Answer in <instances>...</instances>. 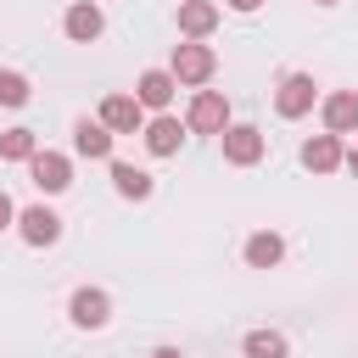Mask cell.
I'll return each mask as SVG.
<instances>
[{
	"mask_svg": "<svg viewBox=\"0 0 358 358\" xmlns=\"http://www.w3.org/2000/svg\"><path fill=\"white\" fill-rule=\"evenodd\" d=\"M67 313H73V324H78V330H101V324L112 319V296H106V291H95V285H84V291H73Z\"/></svg>",
	"mask_w": 358,
	"mask_h": 358,
	"instance_id": "cell-5",
	"label": "cell"
},
{
	"mask_svg": "<svg viewBox=\"0 0 358 358\" xmlns=\"http://www.w3.org/2000/svg\"><path fill=\"white\" fill-rule=\"evenodd\" d=\"M229 6H235V11H257L263 0H229Z\"/></svg>",
	"mask_w": 358,
	"mask_h": 358,
	"instance_id": "cell-23",
	"label": "cell"
},
{
	"mask_svg": "<svg viewBox=\"0 0 358 358\" xmlns=\"http://www.w3.org/2000/svg\"><path fill=\"white\" fill-rule=\"evenodd\" d=\"M34 151H39L34 129H6V134H0V162H28Z\"/></svg>",
	"mask_w": 358,
	"mask_h": 358,
	"instance_id": "cell-18",
	"label": "cell"
},
{
	"mask_svg": "<svg viewBox=\"0 0 358 358\" xmlns=\"http://www.w3.org/2000/svg\"><path fill=\"white\" fill-rule=\"evenodd\" d=\"M151 358H185V352H179V347H157Z\"/></svg>",
	"mask_w": 358,
	"mask_h": 358,
	"instance_id": "cell-22",
	"label": "cell"
},
{
	"mask_svg": "<svg viewBox=\"0 0 358 358\" xmlns=\"http://www.w3.org/2000/svg\"><path fill=\"white\" fill-rule=\"evenodd\" d=\"M213 28H218V6H213V0H185V6H179V34L207 39Z\"/></svg>",
	"mask_w": 358,
	"mask_h": 358,
	"instance_id": "cell-15",
	"label": "cell"
},
{
	"mask_svg": "<svg viewBox=\"0 0 358 358\" xmlns=\"http://www.w3.org/2000/svg\"><path fill=\"white\" fill-rule=\"evenodd\" d=\"M246 358H285V336L280 330H252L246 336Z\"/></svg>",
	"mask_w": 358,
	"mask_h": 358,
	"instance_id": "cell-19",
	"label": "cell"
},
{
	"mask_svg": "<svg viewBox=\"0 0 358 358\" xmlns=\"http://www.w3.org/2000/svg\"><path fill=\"white\" fill-rule=\"evenodd\" d=\"M324 134H352L358 129V90H336V95H324Z\"/></svg>",
	"mask_w": 358,
	"mask_h": 358,
	"instance_id": "cell-10",
	"label": "cell"
},
{
	"mask_svg": "<svg viewBox=\"0 0 358 358\" xmlns=\"http://www.w3.org/2000/svg\"><path fill=\"white\" fill-rule=\"evenodd\" d=\"M341 162H347L341 134H313V140L302 145V168H313V173H336Z\"/></svg>",
	"mask_w": 358,
	"mask_h": 358,
	"instance_id": "cell-11",
	"label": "cell"
},
{
	"mask_svg": "<svg viewBox=\"0 0 358 358\" xmlns=\"http://www.w3.org/2000/svg\"><path fill=\"white\" fill-rule=\"evenodd\" d=\"M73 151H78V157H95V162L112 157V129H106L101 117H95V123L78 117V129H73Z\"/></svg>",
	"mask_w": 358,
	"mask_h": 358,
	"instance_id": "cell-14",
	"label": "cell"
},
{
	"mask_svg": "<svg viewBox=\"0 0 358 358\" xmlns=\"http://www.w3.org/2000/svg\"><path fill=\"white\" fill-rule=\"evenodd\" d=\"M22 101H28V78L0 67V106H22Z\"/></svg>",
	"mask_w": 358,
	"mask_h": 358,
	"instance_id": "cell-20",
	"label": "cell"
},
{
	"mask_svg": "<svg viewBox=\"0 0 358 358\" xmlns=\"http://www.w3.org/2000/svg\"><path fill=\"white\" fill-rule=\"evenodd\" d=\"M28 173H34V185H39L45 196H62V190L73 185V162H67L62 151H34V157H28Z\"/></svg>",
	"mask_w": 358,
	"mask_h": 358,
	"instance_id": "cell-3",
	"label": "cell"
},
{
	"mask_svg": "<svg viewBox=\"0 0 358 358\" xmlns=\"http://www.w3.org/2000/svg\"><path fill=\"white\" fill-rule=\"evenodd\" d=\"M179 140H185V123H179V117H168V112H162V117H151V123H145V151H151V157H173V151H179Z\"/></svg>",
	"mask_w": 358,
	"mask_h": 358,
	"instance_id": "cell-13",
	"label": "cell"
},
{
	"mask_svg": "<svg viewBox=\"0 0 358 358\" xmlns=\"http://www.w3.org/2000/svg\"><path fill=\"white\" fill-rule=\"evenodd\" d=\"M62 28H67V39H73V45H90V39H101L106 17H101V6H95V0H78V6H67Z\"/></svg>",
	"mask_w": 358,
	"mask_h": 358,
	"instance_id": "cell-9",
	"label": "cell"
},
{
	"mask_svg": "<svg viewBox=\"0 0 358 358\" xmlns=\"http://www.w3.org/2000/svg\"><path fill=\"white\" fill-rule=\"evenodd\" d=\"M112 185H117V196H129V201H145V196H151V173L134 168V162H112Z\"/></svg>",
	"mask_w": 358,
	"mask_h": 358,
	"instance_id": "cell-16",
	"label": "cell"
},
{
	"mask_svg": "<svg viewBox=\"0 0 358 358\" xmlns=\"http://www.w3.org/2000/svg\"><path fill=\"white\" fill-rule=\"evenodd\" d=\"M17 229H22L28 246H56V241H62V218H56L50 207H22V213H17Z\"/></svg>",
	"mask_w": 358,
	"mask_h": 358,
	"instance_id": "cell-8",
	"label": "cell"
},
{
	"mask_svg": "<svg viewBox=\"0 0 358 358\" xmlns=\"http://www.w3.org/2000/svg\"><path fill=\"white\" fill-rule=\"evenodd\" d=\"M274 106H280V117H302V112H313V78H308V73H285L280 90H274Z\"/></svg>",
	"mask_w": 358,
	"mask_h": 358,
	"instance_id": "cell-6",
	"label": "cell"
},
{
	"mask_svg": "<svg viewBox=\"0 0 358 358\" xmlns=\"http://www.w3.org/2000/svg\"><path fill=\"white\" fill-rule=\"evenodd\" d=\"M319 6H336V0H319Z\"/></svg>",
	"mask_w": 358,
	"mask_h": 358,
	"instance_id": "cell-25",
	"label": "cell"
},
{
	"mask_svg": "<svg viewBox=\"0 0 358 358\" xmlns=\"http://www.w3.org/2000/svg\"><path fill=\"white\" fill-rule=\"evenodd\" d=\"M168 73H173L179 84H207V78L218 73V56H213L207 45H173V62H168Z\"/></svg>",
	"mask_w": 358,
	"mask_h": 358,
	"instance_id": "cell-2",
	"label": "cell"
},
{
	"mask_svg": "<svg viewBox=\"0 0 358 358\" xmlns=\"http://www.w3.org/2000/svg\"><path fill=\"white\" fill-rule=\"evenodd\" d=\"M257 157H263V129L229 123V129H224V162H229V168H252Z\"/></svg>",
	"mask_w": 358,
	"mask_h": 358,
	"instance_id": "cell-4",
	"label": "cell"
},
{
	"mask_svg": "<svg viewBox=\"0 0 358 358\" xmlns=\"http://www.w3.org/2000/svg\"><path fill=\"white\" fill-rule=\"evenodd\" d=\"M280 257H285V241H280V235H268V229H257V235L246 241V263H252V268H274Z\"/></svg>",
	"mask_w": 358,
	"mask_h": 358,
	"instance_id": "cell-17",
	"label": "cell"
},
{
	"mask_svg": "<svg viewBox=\"0 0 358 358\" xmlns=\"http://www.w3.org/2000/svg\"><path fill=\"white\" fill-rule=\"evenodd\" d=\"M173 90H179V78H173L168 67H151V73H140V84H134V101H140V106H157V112H162V106L173 101Z\"/></svg>",
	"mask_w": 358,
	"mask_h": 358,
	"instance_id": "cell-12",
	"label": "cell"
},
{
	"mask_svg": "<svg viewBox=\"0 0 358 358\" xmlns=\"http://www.w3.org/2000/svg\"><path fill=\"white\" fill-rule=\"evenodd\" d=\"M101 123H106L112 134H134V129H145V106H140L134 95H106V101H101Z\"/></svg>",
	"mask_w": 358,
	"mask_h": 358,
	"instance_id": "cell-7",
	"label": "cell"
},
{
	"mask_svg": "<svg viewBox=\"0 0 358 358\" xmlns=\"http://www.w3.org/2000/svg\"><path fill=\"white\" fill-rule=\"evenodd\" d=\"M185 129H190V134H224V129H229V101H224L218 90H196V101H190V112H185Z\"/></svg>",
	"mask_w": 358,
	"mask_h": 358,
	"instance_id": "cell-1",
	"label": "cell"
},
{
	"mask_svg": "<svg viewBox=\"0 0 358 358\" xmlns=\"http://www.w3.org/2000/svg\"><path fill=\"white\" fill-rule=\"evenodd\" d=\"M347 173H352V179H358V145H352V151H347Z\"/></svg>",
	"mask_w": 358,
	"mask_h": 358,
	"instance_id": "cell-24",
	"label": "cell"
},
{
	"mask_svg": "<svg viewBox=\"0 0 358 358\" xmlns=\"http://www.w3.org/2000/svg\"><path fill=\"white\" fill-rule=\"evenodd\" d=\"M11 224H17V207H11V196L0 190V229H11Z\"/></svg>",
	"mask_w": 358,
	"mask_h": 358,
	"instance_id": "cell-21",
	"label": "cell"
}]
</instances>
